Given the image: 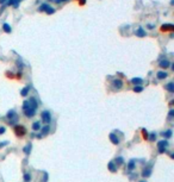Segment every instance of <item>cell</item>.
Returning <instances> with one entry per match:
<instances>
[{
  "mask_svg": "<svg viewBox=\"0 0 174 182\" xmlns=\"http://www.w3.org/2000/svg\"><path fill=\"white\" fill-rule=\"evenodd\" d=\"M29 101V106L31 107V108H33V110H37V106H38V104H37V101H36V99L35 98H31L30 100H28Z\"/></svg>",
  "mask_w": 174,
  "mask_h": 182,
  "instance_id": "obj_7",
  "label": "cell"
},
{
  "mask_svg": "<svg viewBox=\"0 0 174 182\" xmlns=\"http://www.w3.org/2000/svg\"><path fill=\"white\" fill-rule=\"evenodd\" d=\"M23 111H24L25 117H28V118H32L36 114V110H33V108H31L29 106V101L28 100H25L23 102Z\"/></svg>",
  "mask_w": 174,
  "mask_h": 182,
  "instance_id": "obj_1",
  "label": "cell"
},
{
  "mask_svg": "<svg viewBox=\"0 0 174 182\" xmlns=\"http://www.w3.org/2000/svg\"><path fill=\"white\" fill-rule=\"evenodd\" d=\"M166 77H167V73H166V71H159V73H158V79L163 80V79H166Z\"/></svg>",
  "mask_w": 174,
  "mask_h": 182,
  "instance_id": "obj_14",
  "label": "cell"
},
{
  "mask_svg": "<svg viewBox=\"0 0 174 182\" xmlns=\"http://www.w3.org/2000/svg\"><path fill=\"white\" fill-rule=\"evenodd\" d=\"M173 116H174V111L170 110V111H169V117H173Z\"/></svg>",
  "mask_w": 174,
  "mask_h": 182,
  "instance_id": "obj_34",
  "label": "cell"
},
{
  "mask_svg": "<svg viewBox=\"0 0 174 182\" xmlns=\"http://www.w3.org/2000/svg\"><path fill=\"white\" fill-rule=\"evenodd\" d=\"M24 181L25 182H30L31 181V175L30 174H25L24 175Z\"/></svg>",
  "mask_w": 174,
  "mask_h": 182,
  "instance_id": "obj_25",
  "label": "cell"
},
{
  "mask_svg": "<svg viewBox=\"0 0 174 182\" xmlns=\"http://www.w3.org/2000/svg\"><path fill=\"white\" fill-rule=\"evenodd\" d=\"M142 135H143V138H146V139L148 138V132H147V130L143 129V130H142Z\"/></svg>",
  "mask_w": 174,
  "mask_h": 182,
  "instance_id": "obj_29",
  "label": "cell"
},
{
  "mask_svg": "<svg viewBox=\"0 0 174 182\" xmlns=\"http://www.w3.org/2000/svg\"><path fill=\"white\" fill-rule=\"evenodd\" d=\"M5 131H6V127L5 126H0V135L5 133Z\"/></svg>",
  "mask_w": 174,
  "mask_h": 182,
  "instance_id": "obj_30",
  "label": "cell"
},
{
  "mask_svg": "<svg viewBox=\"0 0 174 182\" xmlns=\"http://www.w3.org/2000/svg\"><path fill=\"white\" fill-rule=\"evenodd\" d=\"M8 144V142H5V143H0V148L1 147H4V145H7Z\"/></svg>",
  "mask_w": 174,
  "mask_h": 182,
  "instance_id": "obj_33",
  "label": "cell"
},
{
  "mask_svg": "<svg viewBox=\"0 0 174 182\" xmlns=\"http://www.w3.org/2000/svg\"><path fill=\"white\" fill-rule=\"evenodd\" d=\"M116 163H117V164H122V163H123V158H122V157L116 158Z\"/></svg>",
  "mask_w": 174,
  "mask_h": 182,
  "instance_id": "obj_28",
  "label": "cell"
},
{
  "mask_svg": "<svg viewBox=\"0 0 174 182\" xmlns=\"http://www.w3.org/2000/svg\"><path fill=\"white\" fill-rule=\"evenodd\" d=\"M167 147H168V140H160L158 143V149H159V152H161V154L166 151Z\"/></svg>",
  "mask_w": 174,
  "mask_h": 182,
  "instance_id": "obj_3",
  "label": "cell"
},
{
  "mask_svg": "<svg viewBox=\"0 0 174 182\" xmlns=\"http://www.w3.org/2000/svg\"><path fill=\"white\" fill-rule=\"evenodd\" d=\"M3 29H4V31H5V32H7V33H10V32H11V27H10V25H8V24H4V25H3Z\"/></svg>",
  "mask_w": 174,
  "mask_h": 182,
  "instance_id": "obj_23",
  "label": "cell"
},
{
  "mask_svg": "<svg viewBox=\"0 0 174 182\" xmlns=\"http://www.w3.org/2000/svg\"><path fill=\"white\" fill-rule=\"evenodd\" d=\"M150 174H151V170H150L149 168H147V169H144V170H143V173H142V176H143V177H148Z\"/></svg>",
  "mask_w": 174,
  "mask_h": 182,
  "instance_id": "obj_18",
  "label": "cell"
},
{
  "mask_svg": "<svg viewBox=\"0 0 174 182\" xmlns=\"http://www.w3.org/2000/svg\"><path fill=\"white\" fill-rule=\"evenodd\" d=\"M62 1H67V0H55L56 4H60V3H62Z\"/></svg>",
  "mask_w": 174,
  "mask_h": 182,
  "instance_id": "obj_32",
  "label": "cell"
},
{
  "mask_svg": "<svg viewBox=\"0 0 174 182\" xmlns=\"http://www.w3.org/2000/svg\"><path fill=\"white\" fill-rule=\"evenodd\" d=\"M169 64H170V63H169L167 60H162V61L160 62V67H161V68H168Z\"/></svg>",
  "mask_w": 174,
  "mask_h": 182,
  "instance_id": "obj_15",
  "label": "cell"
},
{
  "mask_svg": "<svg viewBox=\"0 0 174 182\" xmlns=\"http://www.w3.org/2000/svg\"><path fill=\"white\" fill-rule=\"evenodd\" d=\"M7 118H8V120H10L11 124H14V123L18 121V116H17V113H16L13 110L10 111V112L7 113Z\"/></svg>",
  "mask_w": 174,
  "mask_h": 182,
  "instance_id": "obj_4",
  "label": "cell"
},
{
  "mask_svg": "<svg viewBox=\"0 0 174 182\" xmlns=\"http://www.w3.org/2000/svg\"><path fill=\"white\" fill-rule=\"evenodd\" d=\"M142 90H143V87H141V86H136V87L134 88V92L135 93H141Z\"/></svg>",
  "mask_w": 174,
  "mask_h": 182,
  "instance_id": "obj_24",
  "label": "cell"
},
{
  "mask_svg": "<svg viewBox=\"0 0 174 182\" xmlns=\"http://www.w3.org/2000/svg\"><path fill=\"white\" fill-rule=\"evenodd\" d=\"M161 30L162 31H172L173 30V25L172 24H163L161 26Z\"/></svg>",
  "mask_w": 174,
  "mask_h": 182,
  "instance_id": "obj_8",
  "label": "cell"
},
{
  "mask_svg": "<svg viewBox=\"0 0 174 182\" xmlns=\"http://www.w3.org/2000/svg\"><path fill=\"white\" fill-rule=\"evenodd\" d=\"M142 82H143V80H142V79H140V77H134V79L131 80V83H134V85H136V86L141 85Z\"/></svg>",
  "mask_w": 174,
  "mask_h": 182,
  "instance_id": "obj_11",
  "label": "cell"
},
{
  "mask_svg": "<svg viewBox=\"0 0 174 182\" xmlns=\"http://www.w3.org/2000/svg\"><path fill=\"white\" fill-rule=\"evenodd\" d=\"M5 1H6V0H0V4H4Z\"/></svg>",
  "mask_w": 174,
  "mask_h": 182,
  "instance_id": "obj_36",
  "label": "cell"
},
{
  "mask_svg": "<svg viewBox=\"0 0 174 182\" xmlns=\"http://www.w3.org/2000/svg\"><path fill=\"white\" fill-rule=\"evenodd\" d=\"M128 169H129V170H134V169H135V159H131V161L129 162Z\"/></svg>",
  "mask_w": 174,
  "mask_h": 182,
  "instance_id": "obj_17",
  "label": "cell"
},
{
  "mask_svg": "<svg viewBox=\"0 0 174 182\" xmlns=\"http://www.w3.org/2000/svg\"><path fill=\"white\" fill-rule=\"evenodd\" d=\"M112 86H113V88L114 89H121L122 87H123V81L122 80H113L112 81Z\"/></svg>",
  "mask_w": 174,
  "mask_h": 182,
  "instance_id": "obj_6",
  "label": "cell"
},
{
  "mask_svg": "<svg viewBox=\"0 0 174 182\" xmlns=\"http://www.w3.org/2000/svg\"><path fill=\"white\" fill-rule=\"evenodd\" d=\"M30 149H31V144H29V145H26V147L24 148V152L28 155L29 152H30Z\"/></svg>",
  "mask_w": 174,
  "mask_h": 182,
  "instance_id": "obj_26",
  "label": "cell"
},
{
  "mask_svg": "<svg viewBox=\"0 0 174 182\" xmlns=\"http://www.w3.org/2000/svg\"><path fill=\"white\" fill-rule=\"evenodd\" d=\"M110 139H111V142H112L113 144H118V143H119V139H118V137L116 136L114 133H111V135H110Z\"/></svg>",
  "mask_w": 174,
  "mask_h": 182,
  "instance_id": "obj_9",
  "label": "cell"
},
{
  "mask_svg": "<svg viewBox=\"0 0 174 182\" xmlns=\"http://www.w3.org/2000/svg\"><path fill=\"white\" fill-rule=\"evenodd\" d=\"M49 130H50V127H49L48 125H45L44 127H42V133H41V135H42V136H43V135H47V133L49 132Z\"/></svg>",
  "mask_w": 174,
  "mask_h": 182,
  "instance_id": "obj_20",
  "label": "cell"
},
{
  "mask_svg": "<svg viewBox=\"0 0 174 182\" xmlns=\"http://www.w3.org/2000/svg\"><path fill=\"white\" fill-rule=\"evenodd\" d=\"M136 36H138V37H144V36H146V31L142 27H138L137 31H136Z\"/></svg>",
  "mask_w": 174,
  "mask_h": 182,
  "instance_id": "obj_10",
  "label": "cell"
},
{
  "mask_svg": "<svg viewBox=\"0 0 174 182\" xmlns=\"http://www.w3.org/2000/svg\"><path fill=\"white\" fill-rule=\"evenodd\" d=\"M14 133L17 137H23L26 133V129L22 125H16L14 126Z\"/></svg>",
  "mask_w": 174,
  "mask_h": 182,
  "instance_id": "obj_2",
  "label": "cell"
},
{
  "mask_svg": "<svg viewBox=\"0 0 174 182\" xmlns=\"http://www.w3.org/2000/svg\"><path fill=\"white\" fill-rule=\"evenodd\" d=\"M41 117H42V120H43L45 124H49V123L51 121V116H50V112H48V111L42 112Z\"/></svg>",
  "mask_w": 174,
  "mask_h": 182,
  "instance_id": "obj_5",
  "label": "cell"
},
{
  "mask_svg": "<svg viewBox=\"0 0 174 182\" xmlns=\"http://www.w3.org/2000/svg\"><path fill=\"white\" fill-rule=\"evenodd\" d=\"M54 12H55L54 8H50V7H49V8L47 10V13H48V14H51V13H54Z\"/></svg>",
  "mask_w": 174,
  "mask_h": 182,
  "instance_id": "obj_31",
  "label": "cell"
},
{
  "mask_svg": "<svg viewBox=\"0 0 174 182\" xmlns=\"http://www.w3.org/2000/svg\"><path fill=\"white\" fill-rule=\"evenodd\" d=\"M142 182H146V181H142Z\"/></svg>",
  "mask_w": 174,
  "mask_h": 182,
  "instance_id": "obj_37",
  "label": "cell"
},
{
  "mask_svg": "<svg viewBox=\"0 0 174 182\" xmlns=\"http://www.w3.org/2000/svg\"><path fill=\"white\" fill-rule=\"evenodd\" d=\"M155 139H156V133H151L150 137H149V140H150V142H154Z\"/></svg>",
  "mask_w": 174,
  "mask_h": 182,
  "instance_id": "obj_27",
  "label": "cell"
},
{
  "mask_svg": "<svg viewBox=\"0 0 174 182\" xmlns=\"http://www.w3.org/2000/svg\"><path fill=\"white\" fill-rule=\"evenodd\" d=\"M29 90H30V88H29V87L23 88V89H22V92H20L22 97H26V95H28V93H29Z\"/></svg>",
  "mask_w": 174,
  "mask_h": 182,
  "instance_id": "obj_19",
  "label": "cell"
},
{
  "mask_svg": "<svg viewBox=\"0 0 174 182\" xmlns=\"http://www.w3.org/2000/svg\"><path fill=\"white\" fill-rule=\"evenodd\" d=\"M109 169H110V171H112V173H113V171H116V169H117V167H116V166L113 164L112 162H110V163H109Z\"/></svg>",
  "mask_w": 174,
  "mask_h": 182,
  "instance_id": "obj_22",
  "label": "cell"
},
{
  "mask_svg": "<svg viewBox=\"0 0 174 182\" xmlns=\"http://www.w3.org/2000/svg\"><path fill=\"white\" fill-rule=\"evenodd\" d=\"M32 129L33 131H38V130H41V123L40 121H36L32 124Z\"/></svg>",
  "mask_w": 174,
  "mask_h": 182,
  "instance_id": "obj_13",
  "label": "cell"
},
{
  "mask_svg": "<svg viewBox=\"0 0 174 182\" xmlns=\"http://www.w3.org/2000/svg\"><path fill=\"white\" fill-rule=\"evenodd\" d=\"M148 27H149V29H154V25H151V24H150V25H148Z\"/></svg>",
  "mask_w": 174,
  "mask_h": 182,
  "instance_id": "obj_35",
  "label": "cell"
},
{
  "mask_svg": "<svg viewBox=\"0 0 174 182\" xmlns=\"http://www.w3.org/2000/svg\"><path fill=\"white\" fill-rule=\"evenodd\" d=\"M48 8H49V6H48L47 4H42V5H41V7L38 8V11H40V12H43V11H47Z\"/></svg>",
  "mask_w": 174,
  "mask_h": 182,
  "instance_id": "obj_21",
  "label": "cell"
},
{
  "mask_svg": "<svg viewBox=\"0 0 174 182\" xmlns=\"http://www.w3.org/2000/svg\"><path fill=\"white\" fill-rule=\"evenodd\" d=\"M166 139H168V138H170L172 137V135H173V132H172V130H167V131H165V132H162L161 133Z\"/></svg>",
  "mask_w": 174,
  "mask_h": 182,
  "instance_id": "obj_12",
  "label": "cell"
},
{
  "mask_svg": "<svg viewBox=\"0 0 174 182\" xmlns=\"http://www.w3.org/2000/svg\"><path fill=\"white\" fill-rule=\"evenodd\" d=\"M166 89H168L170 93H174V83H173V82H169V83L166 86Z\"/></svg>",
  "mask_w": 174,
  "mask_h": 182,
  "instance_id": "obj_16",
  "label": "cell"
}]
</instances>
